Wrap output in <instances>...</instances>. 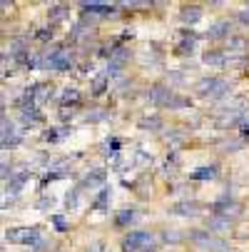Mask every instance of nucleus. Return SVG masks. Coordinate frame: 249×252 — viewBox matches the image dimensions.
<instances>
[{
	"label": "nucleus",
	"instance_id": "9d476101",
	"mask_svg": "<svg viewBox=\"0 0 249 252\" xmlns=\"http://www.w3.org/2000/svg\"><path fill=\"white\" fill-rule=\"evenodd\" d=\"M20 140H23L20 130H18L13 123H8V118L3 115V148H5V150H8V148H15V145H20Z\"/></svg>",
	"mask_w": 249,
	"mask_h": 252
},
{
	"label": "nucleus",
	"instance_id": "dca6fc26",
	"mask_svg": "<svg viewBox=\"0 0 249 252\" xmlns=\"http://www.w3.org/2000/svg\"><path fill=\"white\" fill-rule=\"evenodd\" d=\"M67 135H73V127L62 125V127H50V130H45V132H43V140H48V142H60V140L67 137Z\"/></svg>",
	"mask_w": 249,
	"mask_h": 252
},
{
	"label": "nucleus",
	"instance_id": "412c9836",
	"mask_svg": "<svg viewBox=\"0 0 249 252\" xmlns=\"http://www.w3.org/2000/svg\"><path fill=\"white\" fill-rule=\"evenodd\" d=\"M212 177H217V167L215 165H202V167L190 172V180H212Z\"/></svg>",
	"mask_w": 249,
	"mask_h": 252
},
{
	"label": "nucleus",
	"instance_id": "9b49d317",
	"mask_svg": "<svg viewBox=\"0 0 249 252\" xmlns=\"http://www.w3.org/2000/svg\"><path fill=\"white\" fill-rule=\"evenodd\" d=\"M194 48H197V35L190 28H182V43L174 48V53L177 55H192Z\"/></svg>",
	"mask_w": 249,
	"mask_h": 252
},
{
	"label": "nucleus",
	"instance_id": "6ab92c4d",
	"mask_svg": "<svg viewBox=\"0 0 249 252\" xmlns=\"http://www.w3.org/2000/svg\"><path fill=\"white\" fill-rule=\"evenodd\" d=\"M135 218H137L135 207H122V210L115 215V227H127V225H130Z\"/></svg>",
	"mask_w": 249,
	"mask_h": 252
},
{
	"label": "nucleus",
	"instance_id": "c9c22d12",
	"mask_svg": "<svg viewBox=\"0 0 249 252\" xmlns=\"http://www.w3.org/2000/svg\"><path fill=\"white\" fill-rule=\"evenodd\" d=\"M239 132H242V137H244V140L249 137V123H247V120H244V123L239 125Z\"/></svg>",
	"mask_w": 249,
	"mask_h": 252
},
{
	"label": "nucleus",
	"instance_id": "6e6552de",
	"mask_svg": "<svg viewBox=\"0 0 249 252\" xmlns=\"http://www.w3.org/2000/svg\"><path fill=\"white\" fill-rule=\"evenodd\" d=\"M207 38L209 40H229L232 38V20H215V23H212L209 25V30H207Z\"/></svg>",
	"mask_w": 249,
	"mask_h": 252
},
{
	"label": "nucleus",
	"instance_id": "1a4fd4ad",
	"mask_svg": "<svg viewBox=\"0 0 249 252\" xmlns=\"http://www.w3.org/2000/svg\"><path fill=\"white\" fill-rule=\"evenodd\" d=\"M167 212H169V215H177V218H194V215H199V202H194V200H182V202H174Z\"/></svg>",
	"mask_w": 249,
	"mask_h": 252
},
{
	"label": "nucleus",
	"instance_id": "f03ea898",
	"mask_svg": "<svg viewBox=\"0 0 249 252\" xmlns=\"http://www.w3.org/2000/svg\"><path fill=\"white\" fill-rule=\"evenodd\" d=\"M157 237L150 230H130L122 237V252H150Z\"/></svg>",
	"mask_w": 249,
	"mask_h": 252
},
{
	"label": "nucleus",
	"instance_id": "0eeeda50",
	"mask_svg": "<svg viewBox=\"0 0 249 252\" xmlns=\"http://www.w3.org/2000/svg\"><path fill=\"white\" fill-rule=\"evenodd\" d=\"M172 95H174V90L172 88H167V85H152L150 88V93H147V97H150V102L152 105H157V107H167L169 105V100H172Z\"/></svg>",
	"mask_w": 249,
	"mask_h": 252
},
{
	"label": "nucleus",
	"instance_id": "f8f14e48",
	"mask_svg": "<svg viewBox=\"0 0 249 252\" xmlns=\"http://www.w3.org/2000/svg\"><path fill=\"white\" fill-rule=\"evenodd\" d=\"M105 180H108V172H105L102 167H95V170H90L85 177H83V185H87V188H105Z\"/></svg>",
	"mask_w": 249,
	"mask_h": 252
},
{
	"label": "nucleus",
	"instance_id": "20e7f679",
	"mask_svg": "<svg viewBox=\"0 0 249 252\" xmlns=\"http://www.w3.org/2000/svg\"><path fill=\"white\" fill-rule=\"evenodd\" d=\"M190 242L197 250H207V252H227V245L222 240H217L209 230H192L190 232Z\"/></svg>",
	"mask_w": 249,
	"mask_h": 252
},
{
	"label": "nucleus",
	"instance_id": "7c9ffc66",
	"mask_svg": "<svg viewBox=\"0 0 249 252\" xmlns=\"http://www.w3.org/2000/svg\"><path fill=\"white\" fill-rule=\"evenodd\" d=\"M35 38H38V40H43V43L53 40V28H40L38 32H35Z\"/></svg>",
	"mask_w": 249,
	"mask_h": 252
},
{
	"label": "nucleus",
	"instance_id": "72a5a7b5",
	"mask_svg": "<svg viewBox=\"0 0 249 252\" xmlns=\"http://www.w3.org/2000/svg\"><path fill=\"white\" fill-rule=\"evenodd\" d=\"M239 145H242V142H224L222 148H224V153H237V148H239Z\"/></svg>",
	"mask_w": 249,
	"mask_h": 252
},
{
	"label": "nucleus",
	"instance_id": "f3484780",
	"mask_svg": "<svg viewBox=\"0 0 249 252\" xmlns=\"http://www.w3.org/2000/svg\"><path fill=\"white\" fill-rule=\"evenodd\" d=\"M180 18H182L185 25H194V23L202 18V8H199V5H185V8L180 10Z\"/></svg>",
	"mask_w": 249,
	"mask_h": 252
},
{
	"label": "nucleus",
	"instance_id": "4be33fe9",
	"mask_svg": "<svg viewBox=\"0 0 249 252\" xmlns=\"http://www.w3.org/2000/svg\"><path fill=\"white\" fill-rule=\"evenodd\" d=\"M132 58V53H130V48H125V45H117V48H112V55H110V63H115V65H125L127 60Z\"/></svg>",
	"mask_w": 249,
	"mask_h": 252
},
{
	"label": "nucleus",
	"instance_id": "2f4dec72",
	"mask_svg": "<svg viewBox=\"0 0 249 252\" xmlns=\"http://www.w3.org/2000/svg\"><path fill=\"white\" fill-rule=\"evenodd\" d=\"M237 20H239L242 25H249V5H247V8H242V10L237 13Z\"/></svg>",
	"mask_w": 249,
	"mask_h": 252
},
{
	"label": "nucleus",
	"instance_id": "4468645a",
	"mask_svg": "<svg viewBox=\"0 0 249 252\" xmlns=\"http://www.w3.org/2000/svg\"><path fill=\"white\" fill-rule=\"evenodd\" d=\"M207 230L209 232H227V230H232V220L222 218V215H212L207 222Z\"/></svg>",
	"mask_w": 249,
	"mask_h": 252
},
{
	"label": "nucleus",
	"instance_id": "473e14b6",
	"mask_svg": "<svg viewBox=\"0 0 249 252\" xmlns=\"http://www.w3.org/2000/svg\"><path fill=\"white\" fill-rule=\"evenodd\" d=\"M35 207H38V210H48V207H53V197H48V195H45V197H40Z\"/></svg>",
	"mask_w": 249,
	"mask_h": 252
},
{
	"label": "nucleus",
	"instance_id": "f257e3e1",
	"mask_svg": "<svg viewBox=\"0 0 249 252\" xmlns=\"http://www.w3.org/2000/svg\"><path fill=\"white\" fill-rule=\"evenodd\" d=\"M194 90H197V95H202V97H209V100H220V97H224V95L232 90V85H229V80H224V78H217V75H207V78L197 80Z\"/></svg>",
	"mask_w": 249,
	"mask_h": 252
},
{
	"label": "nucleus",
	"instance_id": "aec40b11",
	"mask_svg": "<svg viewBox=\"0 0 249 252\" xmlns=\"http://www.w3.org/2000/svg\"><path fill=\"white\" fill-rule=\"evenodd\" d=\"M60 102H62V107H67V105H78L80 102V90L78 88H62V93H60Z\"/></svg>",
	"mask_w": 249,
	"mask_h": 252
},
{
	"label": "nucleus",
	"instance_id": "c756f323",
	"mask_svg": "<svg viewBox=\"0 0 249 252\" xmlns=\"http://www.w3.org/2000/svg\"><path fill=\"white\" fill-rule=\"evenodd\" d=\"M65 18H67V8L65 5H53L50 8V20L57 23V20H65Z\"/></svg>",
	"mask_w": 249,
	"mask_h": 252
},
{
	"label": "nucleus",
	"instance_id": "c85d7f7f",
	"mask_svg": "<svg viewBox=\"0 0 249 252\" xmlns=\"http://www.w3.org/2000/svg\"><path fill=\"white\" fill-rule=\"evenodd\" d=\"M50 222L55 225V230H57V232H67V230H70V220H67V218H62V215H53Z\"/></svg>",
	"mask_w": 249,
	"mask_h": 252
},
{
	"label": "nucleus",
	"instance_id": "b1692460",
	"mask_svg": "<svg viewBox=\"0 0 249 252\" xmlns=\"http://www.w3.org/2000/svg\"><path fill=\"white\" fill-rule=\"evenodd\" d=\"M160 240L167 242V245H177V242H182V240H185V232L169 227V230H162V232H160Z\"/></svg>",
	"mask_w": 249,
	"mask_h": 252
},
{
	"label": "nucleus",
	"instance_id": "bb28decb",
	"mask_svg": "<svg viewBox=\"0 0 249 252\" xmlns=\"http://www.w3.org/2000/svg\"><path fill=\"white\" fill-rule=\"evenodd\" d=\"M78 205H80V188L70 190V192L65 195V207H67V210H78Z\"/></svg>",
	"mask_w": 249,
	"mask_h": 252
},
{
	"label": "nucleus",
	"instance_id": "393cba45",
	"mask_svg": "<svg viewBox=\"0 0 249 252\" xmlns=\"http://www.w3.org/2000/svg\"><path fill=\"white\" fill-rule=\"evenodd\" d=\"M108 118H110V113L105 110V107H92V110L85 115L87 123H102V120H108Z\"/></svg>",
	"mask_w": 249,
	"mask_h": 252
},
{
	"label": "nucleus",
	"instance_id": "5701e85b",
	"mask_svg": "<svg viewBox=\"0 0 249 252\" xmlns=\"http://www.w3.org/2000/svg\"><path fill=\"white\" fill-rule=\"evenodd\" d=\"M108 202H110V188L105 185V188L100 190V195L95 197V202H92V210H97V212H105V210H108Z\"/></svg>",
	"mask_w": 249,
	"mask_h": 252
},
{
	"label": "nucleus",
	"instance_id": "7ed1b4c3",
	"mask_svg": "<svg viewBox=\"0 0 249 252\" xmlns=\"http://www.w3.org/2000/svg\"><path fill=\"white\" fill-rule=\"evenodd\" d=\"M40 240H43L40 227H8L5 230V242H10V245H28V247H32V245H38Z\"/></svg>",
	"mask_w": 249,
	"mask_h": 252
},
{
	"label": "nucleus",
	"instance_id": "39448f33",
	"mask_svg": "<svg viewBox=\"0 0 249 252\" xmlns=\"http://www.w3.org/2000/svg\"><path fill=\"white\" fill-rule=\"evenodd\" d=\"M43 67L55 70V73H70V70H73V55H70V50H65V48H53L45 55Z\"/></svg>",
	"mask_w": 249,
	"mask_h": 252
},
{
	"label": "nucleus",
	"instance_id": "a211bd4d",
	"mask_svg": "<svg viewBox=\"0 0 249 252\" xmlns=\"http://www.w3.org/2000/svg\"><path fill=\"white\" fill-rule=\"evenodd\" d=\"M108 88H110V78L105 75V73H100L97 78H92V85H90V90H92V95H95V97L105 95V93H108Z\"/></svg>",
	"mask_w": 249,
	"mask_h": 252
},
{
	"label": "nucleus",
	"instance_id": "a878e982",
	"mask_svg": "<svg viewBox=\"0 0 249 252\" xmlns=\"http://www.w3.org/2000/svg\"><path fill=\"white\" fill-rule=\"evenodd\" d=\"M139 127H142V130H160V127H162V118H160V115L142 118V120H139Z\"/></svg>",
	"mask_w": 249,
	"mask_h": 252
},
{
	"label": "nucleus",
	"instance_id": "f704fd0d",
	"mask_svg": "<svg viewBox=\"0 0 249 252\" xmlns=\"http://www.w3.org/2000/svg\"><path fill=\"white\" fill-rule=\"evenodd\" d=\"M167 78L172 83H182V73H177V70H172V73H167Z\"/></svg>",
	"mask_w": 249,
	"mask_h": 252
},
{
	"label": "nucleus",
	"instance_id": "423d86ee",
	"mask_svg": "<svg viewBox=\"0 0 249 252\" xmlns=\"http://www.w3.org/2000/svg\"><path fill=\"white\" fill-rule=\"evenodd\" d=\"M83 15L87 18H115L120 5H108V3H80Z\"/></svg>",
	"mask_w": 249,
	"mask_h": 252
},
{
	"label": "nucleus",
	"instance_id": "2eb2a0df",
	"mask_svg": "<svg viewBox=\"0 0 249 252\" xmlns=\"http://www.w3.org/2000/svg\"><path fill=\"white\" fill-rule=\"evenodd\" d=\"M120 148H122V140L112 135V137H108V140L100 145V153H102L105 158H115V155L120 153Z\"/></svg>",
	"mask_w": 249,
	"mask_h": 252
},
{
	"label": "nucleus",
	"instance_id": "ddd939ff",
	"mask_svg": "<svg viewBox=\"0 0 249 252\" xmlns=\"http://www.w3.org/2000/svg\"><path fill=\"white\" fill-rule=\"evenodd\" d=\"M202 63L209 65V67H224V65H229L224 50H207V53L202 55Z\"/></svg>",
	"mask_w": 249,
	"mask_h": 252
},
{
	"label": "nucleus",
	"instance_id": "cd10ccee",
	"mask_svg": "<svg viewBox=\"0 0 249 252\" xmlns=\"http://www.w3.org/2000/svg\"><path fill=\"white\" fill-rule=\"evenodd\" d=\"M169 110H180V107H190V97H182V95H172V100H169Z\"/></svg>",
	"mask_w": 249,
	"mask_h": 252
}]
</instances>
